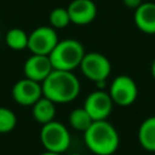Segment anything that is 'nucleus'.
Instances as JSON below:
<instances>
[{
	"mask_svg": "<svg viewBox=\"0 0 155 155\" xmlns=\"http://www.w3.org/2000/svg\"><path fill=\"white\" fill-rule=\"evenodd\" d=\"M6 45L13 51L28 48V34L21 28H12L6 33Z\"/></svg>",
	"mask_w": 155,
	"mask_h": 155,
	"instance_id": "nucleus-15",
	"label": "nucleus"
},
{
	"mask_svg": "<svg viewBox=\"0 0 155 155\" xmlns=\"http://www.w3.org/2000/svg\"><path fill=\"white\" fill-rule=\"evenodd\" d=\"M48 21H50V25L56 30L65 28L67 25L70 24V18H69L68 10L65 7L53 8L48 15Z\"/></svg>",
	"mask_w": 155,
	"mask_h": 155,
	"instance_id": "nucleus-17",
	"label": "nucleus"
},
{
	"mask_svg": "<svg viewBox=\"0 0 155 155\" xmlns=\"http://www.w3.org/2000/svg\"><path fill=\"white\" fill-rule=\"evenodd\" d=\"M59 41L57 30L51 25H41L28 34V50L33 54L50 56Z\"/></svg>",
	"mask_w": 155,
	"mask_h": 155,
	"instance_id": "nucleus-6",
	"label": "nucleus"
},
{
	"mask_svg": "<svg viewBox=\"0 0 155 155\" xmlns=\"http://www.w3.org/2000/svg\"><path fill=\"white\" fill-rule=\"evenodd\" d=\"M92 122H93L92 117L88 115V113L85 110L84 107L71 110V113L69 115V124L76 131L85 132L92 125Z\"/></svg>",
	"mask_w": 155,
	"mask_h": 155,
	"instance_id": "nucleus-16",
	"label": "nucleus"
},
{
	"mask_svg": "<svg viewBox=\"0 0 155 155\" xmlns=\"http://www.w3.org/2000/svg\"><path fill=\"white\" fill-rule=\"evenodd\" d=\"M69 155H82V154H79V153H71V154H69Z\"/></svg>",
	"mask_w": 155,
	"mask_h": 155,
	"instance_id": "nucleus-22",
	"label": "nucleus"
},
{
	"mask_svg": "<svg viewBox=\"0 0 155 155\" xmlns=\"http://www.w3.org/2000/svg\"><path fill=\"white\" fill-rule=\"evenodd\" d=\"M53 70L52 63L50 61L48 56H42V54H33L24 62L23 65V73L24 78H28L30 80L42 82L48 74Z\"/></svg>",
	"mask_w": 155,
	"mask_h": 155,
	"instance_id": "nucleus-10",
	"label": "nucleus"
},
{
	"mask_svg": "<svg viewBox=\"0 0 155 155\" xmlns=\"http://www.w3.org/2000/svg\"><path fill=\"white\" fill-rule=\"evenodd\" d=\"M31 114L38 124L45 125L54 120L56 116V103L46 97H41L31 105Z\"/></svg>",
	"mask_w": 155,
	"mask_h": 155,
	"instance_id": "nucleus-13",
	"label": "nucleus"
},
{
	"mask_svg": "<svg viewBox=\"0 0 155 155\" xmlns=\"http://www.w3.org/2000/svg\"><path fill=\"white\" fill-rule=\"evenodd\" d=\"M136 27L144 34H155V2H142L133 15Z\"/></svg>",
	"mask_w": 155,
	"mask_h": 155,
	"instance_id": "nucleus-12",
	"label": "nucleus"
},
{
	"mask_svg": "<svg viewBox=\"0 0 155 155\" xmlns=\"http://www.w3.org/2000/svg\"><path fill=\"white\" fill-rule=\"evenodd\" d=\"M79 68L81 69V73L85 75V78L93 81L94 84L107 81L111 71L110 61L99 52L85 53Z\"/></svg>",
	"mask_w": 155,
	"mask_h": 155,
	"instance_id": "nucleus-5",
	"label": "nucleus"
},
{
	"mask_svg": "<svg viewBox=\"0 0 155 155\" xmlns=\"http://www.w3.org/2000/svg\"><path fill=\"white\" fill-rule=\"evenodd\" d=\"M138 142L140 147L150 153H155V115L147 117L138 128Z\"/></svg>",
	"mask_w": 155,
	"mask_h": 155,
	"instance_id": "nucleus-14",
	"label": "nucleus"
},
{
	"mask_svg": "<svg viewBox=\"0 0 155 155\" xmlns=\"http://www.w3.org/2000/svg\"><path fill=\"white\" fill-rule=\"evenodd\" d=\"M16 125H17L16 114L6 107H0V133L4 134L13 131Z\"/></svg>",
	"mask_w": 155,
	"mask_h": 155,
	"instance_id": "nucleus-18",
	"label": "nucleus"
},
{
	"mask_svg": "<svg viewBox=\"0 0 155 155\" xmlns=\"http://www.w3.org/2000/svg\"><path fill=\"white\" fill-rule=\"evenodd\" d=\"M85 53V48L80 41L75 39H63L57 42L48 57L53 69L73 71L80 67Z\"/></svg>",
	"mask_w": 155,
	"mask_h": 155,
	"instance_id": "nucleus-3",
	"label": "nucleus"
},
{
	"mask_svg": "<svg viewBox=\"0 0 155 155\" xmlns=\"http://www.w3.org/2000/svg\"><path fill=\"white\" fill-rule=\"evenodd\" d=\"M67 10L70 23L76 25L90 24L97 16V6L92 0H73Z\"/></svg>",
	"mask_w": 155,
	"mask_h": 155,
	"instance_id": "nucleus-11",
	"label": "nucleus"
},
{
	"mask_svg": "<svg viewBox=\"0 0 155 155\" xmlns=\"http://www.w3.org/2000/svg\"><path fill=\"white\" fill-rule=\"evenodd\" d=\"M42 96L53 103L64 104L74 101L80 93V81L73 71L53 69L41 82Z\"/></svg>",
	"mask_w": 155,
	"mask_h": 155,
	"instance_id": "nucleus-1",
	"label": "nucleus"
},
{
	"mask_svg": "<svg viewBox=\"0 0 155 155\" xmlns=\"http://www.w3.org/2000/svg\"><path fill=\"white\" fill-rule=\"evenodd\" d=\"M40 140L45 150L63 154L70 145V133L65 125L53 120L42 125L40 131Z\"/></svg>",
	"mask_w": 155,
	"mask_h": 155,
	"instance_id": "nucleus-4",
	"label": "nucleus"
},
{
	"mask_svg": "<svg viewBox=\"0 0 155 155\" xmlns=\"http://www.w3.org/2000/svg\"><path fill=\"white\" fill-rule=\"evenodd\" d=\"M0 38H1V33H0Z\"/></svg>",
	"mask_w": 155,
	"mask_h": 155,
	"instance_id": "nucleus-23",
	"label": "nucleus"
},
{
	"mask_svg": "<svg viewBox=\"0 0 155 155\" xmlns=\"http://www.w3.org/2000/svg\"><path fill=\"white\" fill-rule=\"evenodd\" d=\"M108 93L114 104L119 107H128L136 102L138 87L131 76L119 75L111 81Z\"/></svg>",
	"mask_w": 155,
	"mask_h": 155,
	"instance_id": "nucleus-7",
	"label": "nucleus"
},
{
	"mask_svg": "<svg viewBox=\"0 0 155 155\" xmlns=\"http://www.w3.org/2000/svg\"><path fill=\"white\" fill-rule=\"evenodd\" d=\"M150 73H151V76L154 78V80H155V59L153 61V63H151V67H150Z\"/></svg>",
	"mask_w": 155,
	"mask_h": 155,
	"instance_id": "nucleus-20",
	"label": "nucleus"
},
{
	"mask_svg": "<svg viewBox=\"0 0 155 155\" xmlns=\"http://www.w3.org/2000/svg\"><path fill=\"white\" fill-rule=\"evenodd\" d=\"M42 97V86L40 82L23 78L18 80L12 87L13 101L23 107H31Z\"/></svg>",
	"mask_w": 155,
	"mask_h": 155,
	"instance_id": "nucleus-9",
	"label": "nucleus"
},
{
	"mask_svg": "<svg viewBox=\"0 0 155 155\" xmlns=\"http://www.w3.org/2000/svg\"><path fill=\"white\" fill-rule=\"evenodd\" d=\"M40 155H62V154H58V153H53V151H47L45 150L44 153H41Z\"/></svg>",
	"mask_w": 155,
	"mask_h": 155,
	"instance_id": "nucleus-21",
	"label": "nucleus"
},
{
	"mask_svg": "<svg viewBox=\"0 0 155 155\" xmlns=\"http://www.w3.org/2000/svg\"><path fill=\"white\" fill-rule=\"evenodd\" d=\"M113 101L108 92L104 90H96L91 92L84 103L85 110L92 117L93 121L107 120L113 110Z\"/></svg>",
	"mask_w": 155,
	"mask_h": 155,
	"instance_id": "nucleus-8",
	"label": "nucleus"
},
{
	"mask_svg": "<svg viewBox=\"0 0 155 155\" xmlns=\"http://www.w3.org/2000/svg\"><path fill=\"white\" fill-rule=\"evenodd\" d=\"M86 147L94 155H113L120 144L116 128L107 120L93 121L84 132Z\"/></svg>",
	"mask_w": 155,
	"mask_h": 155,
	"instance_id": "nucleus-2",
	"label": "nucleus"
},
{
	"mask_svg": "<svg viewBox=\"0 0 155 155\" xmlns=\"http://www.w3.org/2000/svg\"><path fill=\"white\" fill-rule=\"evenodd\" d=\"M122 2L126 7H128L131 10H136L143 2V0H122Z\"/></svg>",
	"mask_w": 155,
	"mask_h": 155,
	"instance_id": "nucleus-19",
	"label": "nucleus"
}]
</instances>
